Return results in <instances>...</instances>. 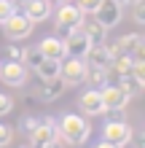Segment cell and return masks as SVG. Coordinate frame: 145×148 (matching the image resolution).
I'll return each instance as SVG.
<instances>
[{
    "label": "cell",
    "mask_w": 145,
    "mask_h": 148,
    "mask_svg": "<svg viewBox=\"0 0 145 148\" xmlns=\"http://www.w3.org/2000/svg\"><path fill=\"white\" fill-rule=\"evenodd\" d=\"M121 16H124V5H118L116 0H102V3L97 5V11H94V19L105 30L116 27V24L121 22Z\"/></svg>",
    "instance_id": "cell-9"
},
{
    "label": "cell",
    "mask_w": 145,
    "mask_h": 148,
    "mask_svg": "<svg viewBox=\"0 0 145 148\" xmlns=\"http://www.w3.org/2000/svg\"><path fill=\"white\" fill-rule=\"evenodd\" d=\"M59 78L65 81V86H78V84H83V81H86V59H81V57H67V59H62Z\"/></svg>",
    "instance_id": "cell-3"
},
{
    "label": "cell",
    "mask_w": 145,
    "mask_h": 148,
    "mask_svg": "<svg viewBox=\"0 0 145 148\" xmlns=\"http://www.w3.org/2000/svg\"><path fill=\"white\" fill-rule=\"evenodd\" d=\"M11 14H16V5H14V0H0V24H3Z\"/></svg>",
    "instance_id": "cell-23"
},
{
    "label": "cell",
    "mask_w": 145,
    "mask_h": 148,
    "mask_svg": "<svg viewBox=\"0 0 145 148\" xmlns=\"http://www.w3.org/2000/svg\"><path fill=\"white\" fill-rule=\"evenodd\" d=\"M99 97H102L105 110H124L126 102H129V97H126L118 86H110V84H105V86L99 89Z\"/></svg>",
    "instance_id": "cell-10"
},
{
    "label": "cell",
    "mask_w": 145,
    "mask_h": 148,
    "mask_svg": "<svg viewBox=\"0 0 145 148\" xmlns=\"http://www.w3.org/2000/svg\"><path fill=\"white\" fill-rule=\"evenodd\" d=\"M86 22V14L81 11L78 5H73V3H59V11H57V16H54V24H57V30H62L65 35L70 30H75V27H81V24Z\"/></svg>",
    "instance_id": "cell-2"
},
{
    "label": "cell",
    "mask_w": 145,
    "mask_h": 148,
    "mask_svg": "<svg viewBox=\"0 0 145 148\" xmlns=\"http://www.w3.org/2000/svg\"><path fill=\"white\" fill-rule=\"evenodd\" d=\"M11 140H14V127H8V124L0 121V148L11 145Z\"/></svg>",
    "instance_id": "cell-22"
},
{
    "label": "cell",
    "mask_w": 145,
    "mask_h": 148,
    "mask_svg": "<svg viewBox=\"0 0 145 148\" xmlns=\"http://www.w3.org/2000/svg\"><path fill=\"white\" fill-rule=\"evenodd\" d=\"M22 14L27 16V19H30L32 24L46 22L48 16H51V3H48V0H24Z\"/></svg>",
    "instance_id": "cell-12"
},
{
    "label": "cell",
    "mask_w": 145,
    "mask_h": 148,
    "mask_svg": "<svg viewBox=\"0 0 145 148\" xmlns=\"http://www.w3.org/2000/svg\"><path fill=\"white\" fill-rule=\"evenodd\" d=\"M118 78H121V81H118L116 86H118V89H121L129 100H132V97H137V94L142 92V84H140L134 75H118Z\"/></svg>",
    "instance_id": "cell-18"
},
{
    "label": "cell",
    "mask_w": 145,
    "mask_h": 148,
    "mask_svg": "<svg viewBox=\"0 0 145 148\" xmlns=\"http://www.w3.org/2000/svg\"><path fill=\"white\" fill-rule=\"evenodd\" d=\"M65 57H86V51H89V46H91V40H89V35L83 32V24L81 27H75V30H70L65 35Z\"/></svg>",
    "instance_id": "cell-7"
},
{
    "label": "cell",
    "mask_w": 145,
    "mask_h": 148,
    "mask_svg": "<svg viewBox=\"0 0 145 148\" xmlns=\"http://www.w3.org/2000/svg\"><path fill=\"white\" fill-rule=\"evenodd\" d=\"M40 62H43V54H40V49H38V46H27V49H22V65L27 67V70H35Z\"/></svg>",
    "instance_id": "cell-20"
},
{
    "label": "cell",
    "mask_w": 145,
    "mask_h": 148,
    "mask_svg": "<svg viewBox=\"0 0 145 148\" xmlns=\"http://www.w3.org/2000/svg\"><path fill=\"white\" fill-rule=\"evenodd\" d=\"M91 135V121H86L81 113H65L57 124V137L65 145H83Z\"/></svg>",
    "instance_id": "cell-1"
},
{
    "label": "cell",
    "mask_w": 145,
    "mask_h": 148,
    "mask_svg": "<svg viewBox=\"0 0 145 148\" xmlns=\"http://www.w3.org/2000/svg\"><path fill=\"white\" fill-rule=\"evenodd\" d=\"M110 67H113L118 75H129V73H132V59L126 57V54H118L113 62H110Z\"/></svg>",
    "instance_id": "cell-21"
},
{
    "label": "cell",
    "mask_w": 145,
    "mask_h": 148,
    "mask_svg": "<svg viewBox=\"0 0 145 148\" xmlns=\"http://www.w3.org/2000/svg\"><path fill=\"white\" fill-rule=\"evenodd\" d=\"M108 67H94V65H86V81L91 84V89H102L108 84Z\"/></svg>",
    "instance_id": "cell-17"
},
{
    "label": "cell",
    "mask_w": 145,
    "mask_h": 148,
    "mask_svg": "<svg viewBox=\"0 0 145 148\" xmlns=\"http://www.w3.org/2000/svg\"><path fill=\"white\" fill-rule=\"evenodd\" d=\"M11 110H14V100L5 92H0V116H8Z\"/></svg>",
    "instance_id": "cell-24"
},
{
    "label": "cell",
    "mask_w": 145,
    "mask_h": 148,
    "mask_svg": "<svg viewBox=\"0 0 145 148\" xmlns=\"http://www.w3.org/2000/svg\"><path fill=\"white\" fill-rule=\"evenodd\" d=\"M65 81L62 78H43L40 81V86H38V97H40V102H54V100H59L65 94Z\"/></svg>",
    "instance_id": "cell-11"
},
{
    "label": "cell",
    "mask_w": 145,
    "mask_h": 148,
    "mask_svg": "<svg viewBox=\"0 0 145 148\" xmlns=\"http://www.w3.org/2000/svg\"><path fill=\"white\" fill-rule=\"evenodd\" d=\"M38 121H40V119H35V116H27V119L22 121V132H24V135L30 137V132H32V129L38 127Z\"/></svg>",
    "instance_id": "cell-26"
},
{
    "label": "cell",
    "mask_w": 145,
    "mask_h": 148,
    "mask_svg": "<svg viewBox=\"0 0 145 148\" xmlns=\"http://www.w3.org/2000/svg\"><path fill=\"white\" fill-rule=\"evenodd\" d=\"M5 57L8 59H22V49L14 46V43H8V46H5Z\"/></svg>",
    "instance_id": "cell-27"
},
{
    "label": "cell",
    "mask_w": 145,
    "mask_h": 148,
    "mask_svg": "<svg viewBox=\"0 0 145 148\" xmlns=\"http://www.w3.org/2000/svg\"><path fill=\"white\" fill-rule=\"evenodd\" d=\"M121 148H137V145H132V143H126V145H121Z\"/></svg>",
    "instance_id": "cell-32"
},
{
    "label": "cell",
    "mask_w": 145,
    "mask_h": 148,
    "mask_svg": "<svg viewBox=\"0 0 145 148\" xmlns=\"http://www.w3.org/2000/svg\"><path fill=\"white\" fill-rule=\"evenodd\" d=\"M38 49H40V54H43V57L65 59V43L59 40V38H43V40L38 43Z\"/></svg>",
    "instance_id": "cell-14"
},
{
    "label": "cell",
    "mask_w": 145,
    "mask_h": 148,
    "mask_svg": "<svg viewBox=\"0 0 145 148\" xmlns=\"http://www.w3.org/2000/svg\"><path fill=\"white\" fill-rule=\"evenodd\" d=\"M83 32L89 35L91 46H97V43H105V40H108V30L102 27V24H99L97 19H91V22H83Z\"/></svg>",
    "instance_id": "cell-16"
},
{
    "label": "cell",
    "mask_w": 145,
    "mask_h": 148,
    "mask_svg": "<svg viewBox=\"0 0 145 148\" xmlns=\"http://www.w3.org/2000/svg\"><path fill=\"white\" fill-rule=\"evenodd\" d=\"M118 5H137V3H142V0H116Z\"/></svg>",
    "instance_id": "cell-29"
},
{
    "label": "cell",
    "mask_w": 145,
    "mask_h": 148,
    "mask_svg": "<svg viewBox=\"0 0 145 148\" xmlns=\"http://www.w3.org/2000/svg\"><path fill=\"white\" fill-rule=\"evenodd\" d=\"M97 148H121V145H113V143H108V140H102V143H97Z\"/></svg>",
    "instance_id": "cell-30"
},
{
    "label": "cell",
    "mask_w": 145,
    "mask_h": 148,
    "mask_svg": "<svg viewBox=\"0 0 145 148\" xmlns=\"http://www.w3.org/2000/svg\"><path fill=\"white\" fill-rule=\"evenodd\" d=\"M59 67H62V59H54V57H43V62L35 67L38 78L43 81V78H57L59 75Z\"/></svg>",
    "instance_id": "cell-15"
},
{
    "label": "cell",
    "mask_w": 145,
    "mask_h": 148,
    "mask_svg": "<svg viewBox=\"0 0 145 148\" xmlns=\"http://www.w3.org/2000/svg\"><path fill=\"white\" fill-rule=\"evenodd\" d=\"M0 81L11 89H22L27 84V67L22 65V59H8L0 65Z\"/></svg>",
    "instance_id": "cell-5"
},
{
    "label": "cell",
    "mask_w": 145,
    "mask_h": 148,
    "mask_svg": "<svg viewBox=\"0 0 145 148\" xmlns=\"http://www.w3.org/2000/svg\"><path fill=\"white\" fill-rule=\"evenodd\" d=\"M19 148H32V145H30V143H24V145H19Z\"/></svg>",
    "instance_id": "cell-33"
},
{
    "label": "cell",
    "mask_w": 145,
    "mask_h": 148,
    "mask_svg": "<svg viewBox=\"0 0 145 148\" xmlns=\"http://www.w3.org/2000/svg\"><path fill=\"white\" fill-rule=\"evenodd\" d=\"M134 22H137V24H142V22H145V8H142V3L134 5Z\"/></svg>",
    "instance_id": "cell-28"
},
{
    "label": "cell",
    "mask_w": 145,
    "mask_h": 148,
    "mask_svg": "<svg viewBox=\"0 0 145 148\" xmlns=\"http://www.w3.org/2000/svg\"><path fill=\"white\" fill-rule=\"evenodd\" d=\"M132 135H134V129H132V124H126L124 119H110L108 124L102 127V140H108L113 145L132 143Z\"/></svg>",
    "instance_id": "cell-4"
},
{
    "label": "cell",
    "mask_w": 145,
    "mask_h": 148,
    "mask_svg": "<svg viewBox=\"0 0 145 148\" xmlns=\"http://www.w3.org/2000/svg\"><path fill=\"white\" fill-rule=\"evenodd\" d=\"M99 3H102V0H78V3H75V5H78V8H81L83 14H94Z\"/></svg>",
    "instance_id": "cell-25"
},
{
    "label": "cell",
    "mask_w": 145,
    "mask_h": 148,
    "mask_svg": "<svg viewBox=\"0 0 145 148\" xmlns=\"http://www.w3.org/2000/svg\"><path fill=\"white\" fill-rule=\"evenodd\" d=\"M78 105L86 116H102L105 113V105H102V97H99V89H86L78 97Z\"/></svg>",
    "instance_id": "cell-13"
},
{
    "label": "cell",
    "mask_w": 145,
    "mask_h": 148,
    "mask_svg": "<svg viewBox=\"0 0 145 148\" xmlns=\"http://www.w3.org/2000/svg\"><path fill=\"white\" fill-rule=\"evenodd\" d=\"M51 140H57V119L54 116H43L38 121V127L30 132V145L32 148H43Z\"/></svg>",
    "instance_id": "cell-8"
},
{
    "label": "cell",
    "mask_w": 145,
    "mask_h": 148,
    "mask_svg": "<svg viewBox=\"0 0 145 148\" xmlns=\"http://www.w3.org/2000/svg\"><path fill=\"white\" fill-rule=\"evenodd\" d=\"M118 46H121V51L129 57V54H134L137 49H142V46H145V40H142L140 32H129V35H124L121 40H118Z\"/></svg>",
    "instance_id": "cell-19"
},
{
    "label": "cell",
    "mask_w": 145,
    "mask_h": 148,
    "mask_svg": "<svg viewBox=\"0 0 145 148\" xmlns=\"http://www.w3.org/2000/svg\"><path fill=\"white\" fill-rule=\"evenodd\" d=\"M32 27H35V24H32L22 11L11 14V16L3 22V30H5V38H8V40H24V38L32 32Z\"/></svg>",
    "instance_id": "cell-6"
},
{
    "label": "cell",
    "mask_w": 145,
    "mask_h": 148,
    "mask_svg": "<svg viewBox=\"0 0 145 148\" xmlns=\"http://www.w3.org/2000/svg\"><path fill=\"white\" fill-rule=\"evenodd\" d=\"M48 3H51V5H59V3H65V0H48Z\"/></svg>",
    "instance_id": "cell-31"
}]
</instances>
